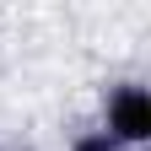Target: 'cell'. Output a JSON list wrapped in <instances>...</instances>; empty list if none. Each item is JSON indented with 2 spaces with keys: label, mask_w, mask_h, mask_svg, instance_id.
<instances>
[{
  "label": "cell",
  "mask_w": 151,
  "mask_h": 151,
  "mask_svg": "<svg viewBox=\"0 0 151 151\" xmlns=\"http://www.w3.org/2000/svg\"><path fill=\"white\" fill-rule=\"evenodd\" d=\"M97 129L119 146V151H146L151 146V92L140 76H124L103 92V119Z\"/></svg>",
  "instance_id": "cell-1"
},
{
  "label": "cell",
  "mask_w": 151,
  "mask_h": 151,
  "mask_svg": "<svg viewBox=\"0 0 151 151\" xmlns=\"http://www.w3.org/2000/svg\"><path fill=\"white\" fill-rule=\"evenodd\" d=\"M65 151H119V146H113V140L103 135V129L92 124V129H76V135H70V146H65Z\"/></svg>",
  "instance_id": "cell-2"
},
{
  "label": "cell",
  "mask_w": 151,
  "mask_h": 151,
  "mask_svg": "<svg viewBox=\"0 0 151 151\" xmlns=\"http://www.w3.org/2000/svg\"><path fill=\"white\" fill-rule=\"evenodd\" d=\"M0 151H6V140H0Z\"/></svg>",
  "instance_id": "cell-3"
}]
</instances>
